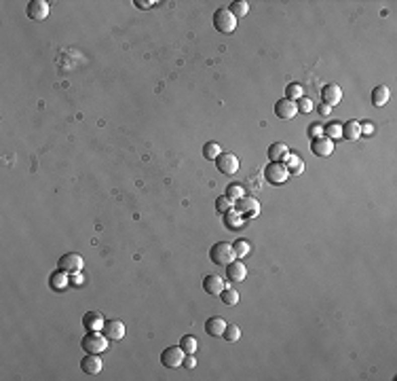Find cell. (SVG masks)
<instances>
[{"label":"cell","mask_w":397,"mask_h":381,"mask_svg":"<svg viewBox=\"0 0 397 381\" xmlns=\"http://www.w3.org/2000/svg\"><path fill=\"white\" fill-rule=\"evenodd\" d=\"M321 100L323 104H327L329 108L332 106H338L340 100H343V89H340L338 85H325L321 89Z\"/></svg>","instance_id":"obj_14"},{"label":"cell","mask_w":397,"mask_h":381,"mask_svg":"<svg viewBox=\"0 0 397 381\" xmlns=\"http://www.w3.org/2000/svg\"><path fill=\"white\" fill-rule=\"evenodd\" d=\"M288 100H294V102H298L302 97V85L300 83H290L288 85Z\"/></svg>","instance_id":"obj_33"},{"label":"cell","mask_w":397,"mask_h":381,"mask_svg":"<svg viewBox=\"0 0 397 381\" xmlns=\"http://www.w3.org/2000/svg\"><path fill=\"white\" fill-rule=\"evenodd\" d=\"M81 347L87 354H102L108 347V337L102 331H89L81 339Z\"/></svg>","instance_id":"obj_1"},{"label":"cell","mask_w":397,"mask_h":381,"mask_svg":"<svg viewBox=\"0 0 397 381\" xmlns=\"http://www.w3.org/2000/svg\"><path fill=\"white\" fill-rule=\"evenodd\" d=\"M311 150L317 157H329L334 152V140H329L327 136H319L311 140Z\"/></svg>","instance_id":"obj_11"},{"label":"cell","mask_w":397,"mask_h":381,"mask_svg":"<svg viewBox=\"0 0 397 381\" xmlns=\"http://www.w3.org/2000/svg\"><path fill=\"white\" fill-rule=\"evenodd\" d=\"M224 339H226V343H237L239 339H241V329L237 324H226V329H224Z\"/></svg>","instance_id":"obj_25"},{"label":"cell","mask_w":397,"mask_h":381,"mask_svg":"<svg viewBox=\"0 0 397 381\" xmlns=\"http://www.w3.org/2000/svg\"><path fill=\"white\" fill-rule=\"evenodd\" d=\"M389 87L387 85H378V87H374V91H372V104L374 106H384L389 102Z\"/></svg>","instance_id":"obj_20"},{"label":"cell","mask_w":397,"mask_h":381,"mask_svg":"<svg viewBox=\"0 0 397 381\" xmlns=\"http://www.w3.org/2000/svg\"><path fill=\"white\" fill-rule=\"evenodd\" d=\"M224 329H226V320L224 318H218V315H214V318H209L205 322V333L209 337H222L224 335Z\"/></svg>","instance_id":"obj_18"},{"label":"cell","mask_w":397,"mask_h":381,"mask_svg":"<svg viewBox=\"0 0 397 381\" xmlns=\"http://www.w3.org/2000/svg\"><path fill=\"white\" fill-rule=\"evenodd\" d=\"M285 166H288V170H290V174H300L304 172V161L298 157V155H294V152H290L288 155V159H285Z\"/></svg>","instance_id":"obj_23"},{"label":"cell","mask_w":397,"mask_h":381,"mask_svg":"<svg viewBox=\"0 0 397 381\" xmlns=\"http://www.w3.org/2000/svg\"><path fill=\"white\" fill-rule=\"evenodd\" d=\"M209 258H212L216 265H224L226 267V265H230L237 258V254L233 250V244L218 242L216 246H212V250H209Z\"/></svg>","instance_id":"obj_2"},{"label":"cell","mask_w":397,"mask_h":381,"mask_svg":"<svg viewBox=\"0 0 397 381\" xmlns=\"http://www.w3.org/2000/svg\"><path fill=\"white\" fill-rule=\"evenodd\" d=\"M184 350L180 345H171V347H167V350H163V354H161V362L165 364V366H169V368H178V366H182V362H184Z\"/></svg>","instance_id":"obj_6"},{"label":"cell","mask_w":397,"mask_h":381,"mask_svg":"<svg viewBox=\"0 0 397 381\" xmlns=\"http://www.w3.org/2000/svg\"><path fill=\"white\" fill-rule=\"evenodd\" d=\"M224 288H226V284H224V280L220 278V276H205L203 290L207 292V295H220Z\"/></svg>","instance_id":"obj_16"},{"label":"cell","mask_w":397,"mask_h":381,"mask_svg":"<svg viewBox=\"0 0 397 381\" xmlns=\"http://www.w3.org/2000/svg\"><path fill=\"white\" fill-rule=\"evenodd\" d=\"M235 208V201L233 199H228L226 195H222V197H218L216 199V210L220 212V214H226V212H230Z\"/></svg>","instance_id":"obj_31"},{"label":"cell","mask_w":397,"mask_h":381,"mask_svg":"<svg viewBox=\"0 0 397 381\" xmlns=\"http://www.w3.org/2000/svg\"><path fill=\"white\" fill-rule=\"evenodd\" d=\"M363 132H366V134H372L374 127H372V125H361V134H363Z\"/></svg>","instance_id":"obj_40"},{"label":"cell","mask_w":397,"mask_h":381,"mask_svg":"<svg viewBox=\"0 0 397 381\" xmlns=\"http://www.w3.org/2000/svg\"><path fill=\"white\" fill-rule=\"evenodd\" d=\"M136 5H138V9H150L154 3H152V0H148V3H146V0H136Z\"/></svg>","instance_id":"obj_38"},{"label":"cell","mask_w":397,"mask_h":381,"mask_svg":"<svg viewBox=\"0 0 397 381\" xmlns=\"http://www.w3.org/2000/svg\"><path fill=\"white\" fill-rule=\"evenodd\" d=\"M226 276L230 282H243L247 276V269L241 260H233L230 265H226Z\"/></svg>","instance_id":"obj_17"},{"label":"cell","mask_w":397,"mask_h":381,"mask_svg":"<svg viewBox=\"0 0 397 381\" xmlns=\"http://www.w3.org/2000/svg\"><path fill=\"white\" fill-rule=\"evenodd\" d=\"M216 168L220 170V174L233 176L239 172V157L233 152H220V157H216Z\"/></svg>","instance_id":"obj_5"},{"label":"cell","mask_w":397,"mask_h":381,"mask_svg":"<svg viewBox=\"0 0 397 381\" xmlns=\"http://www.w3.org/2000/svg\"><path fill=\"white\" fill-rule=\"evenodd\" d=\"M308 134H311V138H319V136L323 134V127L317 125V123H313L311 127H308Z\"/></svg>","instance_id":"obj_37"},{"label":"cell","mask_w":397,"mask_h":381,"mask_svg":"<svg viewBox=\"0 0 397 381\" xmlns=\"http://www.w3.org/2000/svg\"><path fill=\"white\" fill-rule=\"evenodd\" d=\"M290 176H292V174H290L288 166L281 163V161H271L269 166H267V170H264V178H267L271 184H275V187L283 184Z\"/></svg>","instance_id":"obj_3"},{"label":"cell","mask_w":397,"mask_h":381,"mask_svg":"<svg viewBox=\"0 0 397 381\" xmlns=\"http://www.w3.org/2000/svg\"><path fill=\"white\" fill-rule=\"evenodd\" d=\"M83 265H85V258L76 252H68L59 258V269L68 271V274H79V271L83 269Z\"/></svg>","instance_id":"obj_9"},{"label":"cell","mask_w":397,"mask_h":381,"mask_svg":"<svg viewBox=\"0 0 397 381\" xmlns=\"http://www.w3.org/2000/svg\"><path fill=\"white\" fill-rule=\"evenodd\" d=\"M296 104H298V111H300V113H304V115H306V113H313V108H315L313 100H308V97H304V95H302V97H300V100H298Z\"/></svg>","instance_id":"obj_35"},{"label":"cell","mask_w":397,"mask_h":381,"mask_svg":"<svg viewBox=\"0 0 397 381\" xmlns=\"http://www.w3.org/2000/svg\"><path fill=\"white\" fill-rule=\"evenodd\" d=\"M235 210L241 214V216H249V219H256L258 216V212H260V203H258V199H253V197H241V199H237L235 201Z\"/></svg>","instance_id":"obj_7"},{"label":"cell","mask_w":397,"mask_h":381,"mask_svg":"<svg viewBox=\"0 0 397 381\" xmlns=\"http://www.w3.org/2000/svg\"><path fill=\"white\" fill-rule=\"evenodd\" d=\"M226 197L228 199H233V201H237V199H241V197H245V189L241 187V184H228L226 187Z\"/></svg>","instance_id":"obj_30"},{"label":"cell","mask_w":397,"mask_h":381,"mask_svg":"<svg viewBox=\"0 0 397 381\" xmlns=\"http://www.w3.org/2000/svg\"><path fill=\"white\" fill-rule=\"evenodd\" d=\"M81 371L87 375H97L102 371V358H99V354H87L81 360Z\"/></svg>","instance_id":"obj_15"},{"label":"cell","mask_w":397,"mask_h":381,"mask_svg":"<svg viewBox=\"0 0 397 381\" xmlns=\"http://www.w3.org/2000/svg\"><path fill=\"white\" fill-rule=\"evenodd\" d=\"M49 9L51 7H49L47 0H32L26 9V13L32 21H45L49 17Z\"/></svg>","instance_id":"obj_8"},{"label":"cell","mask_w":397,"mask_h":381,"mask_svg":"<svg viewBox=\"0 0 397 381\" xmlns=\"http://www.w3.org/2000/svg\"><path fill=\"white\" fill-rule=\"evenodd\" d=\"M288 155H290L288 144H283V142H275V144H271V146H269V159H271V161H281V163H285Z\"/></svg>","instance_id":"obj_19"},{"label":"cell","mask_w":397,"mask_h":381,"mask_svg":"<svg viewBox=\"0 0 397 381\" xmlns=\"http://www.w3.org/2000/svg\"><path fill=\"white\" fill-rule=\"evenodd\" d=\"M220 152H222V148H220L218 142H207L203 146V157L209 161H216V157H220Z\"/></svg>","instance_id":"obj_28"},{"label":"cell","mask_w":397,"mask_h":381,"mask_svg":"<svg viewBox=\"0 0 397 381\" xmlns=\"http://www.w3.org/2000/svg\"><path fill=\"white\" fill-rule=\"evenodd\" d=\"M104 324H106L104 315H102V311H97V309H91V311H87L83 315V326L87 331H104Z\"/></svg>","instance_id":"obj_12"},{"label":"cell","mask_w":397,"mask_h":381,"mask_svg":"<svg viewBox=\"0 0 397 381\" xmlns=\"http://www.w3.org/2000/svg\"><path fill=\"white\" fill-rule=\"evenodd\" d=\"M275 115L283 119V121H290V119H294L298 115V104L294 100H288V97H281V100L275 104Z\"/></svg>","instance_id":"obj_10"},{"label":"cell","mask_w":397,"mask_h":381,"mask_svg":"<svg viewBox=\"0 0 397 381\" xmlns=\"http://www.w3.org/2000/svg\"><path fill=\"white\" fill-rule=\"evenodd\" d=\"M329 111H332V108H329L327 104H321V106H319V113H321L323 117H327V115H329Z\"/></svg>","instance_id":"obj_39"},{"label":"cell","mask_w":397,"mask_h":381,"mask_svg":"<svg viewBox=\"0 0 397 381\" xmlns=\"http://www.w3.org/2000/svg\"><path fill=\"white\" fill-rule=\"evenodd\" d=\"M68 271H63V269H59V271H55V274L49 278V286L53 288V290H63L65 286H68Z\"/></svg>","instance_id":"obj_21"},{"label":"cell","mask_w":397,"mask_h":381,"mask_svg":"<svg viewBox=\"0 0 397 381\" xmlns=\"http://www.w3.org/2000/svg\"><path fill=\"white\" fill-rule=\"evenodd\" d=\"M214 26L218 32H222V34H230V32H235V28H237V17L230 13L228 9H218L214 13Z\"/></svg>","instance_id":"obj_4"},{"label":"cell","mask_w":397,"mask_h":381,"mask_svg":"<svg viewBox=\"0 0 397 381\" xmlns=\"http://www.w3.org/2000/svg\"><path fill=\"white\" fill-rule=\"evenodd\" d=\"M224 225H226V229H241L243 227V216L233 208L230 212L224 214Z\"/></svg>","instance_id":"obj_24"},{"label":"cell","mask_w":397,"mask_h":381,"mask_svg":"<svg viewBox=\"0 0 397 381\" xmlns=\"http://www.w3.org/2000/svg\"><path fill=\"white\" fill-rule=\"evenodd\" d=\"M182 366H184V368H194V366H196V358H194V354H186V356H184Z\"/></svg>","instance_id":"obj_36"},{"label":"cell","mask_w":397,"mask_h":381,"mask_svg":"<svg viewBox=\"0 0 397 381\" xmlns=\"http://www.w3.org/2000/svg\"><path fill=\"white\" fill-rule=\"evenodd\" d=\"M220 297H222V303L228 305V307H233V305L239 303V292L233 290V288H224L222 292H220Z\"/></svg>","instance_id":"obj_29"},{"label":"cell","mask_w":397,"mask_h":381,"mask_svg":"<svg viewBox=\"0 0 397 381\" xmlns=\"http://www.w3.org/2000/svg\"><path fill=\"white\" fill-rule=\"evenodd\" d=\"M230 13H233L237 19L239 17H245L247 13H249V3H245V0H237V3H233V5H230Z\"/></svg>","instance_id":"obj_27"},{"label":"cell","mask_w":397,"mask_h":381,"mask_svg":"<svg viewBox=\"0 0 397 381\" xmlns=\"http://www.w3.org/2000/svg\"><path fill=\"white\" fill-rule=\"evenodd\" d=\"M233 250H235L237 258H245V256L249 254V244H247V239H237V242L233 244Z\"/></svg>","instance_id":"obj_32"},{"label":"cell","mask_w":397,"mask_h":381,"mask_svg":"<svg viewBox=\"0 0 397 381\" xmlns=\"http://www.w3.org/2000/svg\"><path fill=\"white\" fill-rule=\"evenodd\" d=\"M104 335L108 337V341H120L125 337V324L120 320H108L104 324Z\"/></svg>","instance_id":"obj_13"},{"label":"cell","mask_w":397,"mask_h":381,"mask_svg":"<svg viewBox=\"0 0 397 381\" xmlns=\"http://www.w3.org/2000/svg\"><path fill=\"white\" fill-rule=\"evenodd\" d=\"M343 136L347 140H359L361 138V123L357 121H349L343 125Z\"/></svg>","instance_id":"obj_22"},{"label":"cell","mask_w":397,"mask_h":381,"mask_svg":"<svg viewBox=\"0 0 397 381\" xmlns=\"http://www.w3.org/2000/svg\"><path fill=\"white\" fill-rule=\"evenodd\" d=\"M180 347L184 350V354H194L196 347H198V341L194 339L192 335H184L182 339H180Z\"/></svg>","instance_id":"obj_26"},{"label":"cell","mask_w":397,"mask_h":381,"mask_svg":"<svg viewBox=\"0 0 397 381\" xmlns=\"http://www.w3.org/2000/svg\"><path fill=\"white\" fill-rule=\"evenodd\" d=\"M325 136H327L329 140L340 138V136H343V125H338V123H329V125L325 127Z\"/></svg>","instance_id":"obj_34"}]
</instances>
